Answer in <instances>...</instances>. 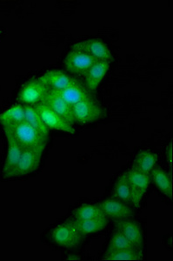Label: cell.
<instances>
[{"label": "cell", "instance_id": "8", "mask_svg": "<svg viewBox=\"0 0 173 261\" xmlns=\"http://www.w3.org/2000/svg\"><path fill=\"white\" fill-rule=\"evenodd\" d=\"M97 60L84 51L73 50L66 55L65 66L72 74L84 75Z\"/></svg>", "mask_w": 173, "mask_h": 261}, {"label": "cell", "instance_id": "25", "mask_svg": "<svg viewBox=\"0 0 173 261\" xmlns=\"http://www.w3.org/2000/svg\"><path fill=\"white\" fill-rule=\"evenodd\" d=\"M131 248H136V247L125 237V235H123L120 231H116L110 239L105 254L120 251V250L131 249Z\"/></svg>", "mask_w": 173, "mask_h": 261}, {"label": "cell", "instance_id": "5", "mask_svg": "<svg viewBox=\"0 0 173 261\" xmlns=\"http://www.w3.org/2000/svg\"><path fill=\"white\" fill-rule=\"evenodd\" d=\"M48 90L39 77H34L23 85L18 92V101L24 106H36L41 102Z\"/></svg>", "mask_w": 173, "mask_h": 261}, {"label": "cell", "instance_id": "17", "mask_svg": "<svg viewBox=\"0 0 173 261\" xmlns=\"http://www.w3.org/2000/svg\"><path fill=\"white\" fill-rule=\"evenodd\" d=\"M151 180L153 181L156 187L164 195L166 196L168 199H172V184H171V178L168 175L165 171L155 167L150 172Z\"/></svg>", "mask_w": 173, "mask_h": 261}, {"label": "cell", "instance_id": "26", "mask_svg": "<svg viewBox=\"0 0 173 261\" xmlns=\"http://www.w3.org/2000/svg\"><path fill=\"white\" fill-rule=\"evenodd\" d=\"M166 158L169 165H172V142H170L166 147Z\"/></svg>", "mask_w": 173, "mask_h": 261}, {"label": "cell", "instance_id": "18", "mask_svg": "<svg viewBox=\"0 0 173 261\" xmlns=\"http://www.w3.org/2000/svg\"><path fill=\"white\" fill-rule=\"evenodd\" d=\"M25 111V122L41 134L44 138L49 140L50 129L46 126L34 106H24Z\"/></svg>", "mask_w": 173, "mask_h": 261}, {"label": "cell", "instance_id": "20", "mask_svg": "<svg viewBox=\"0 0 173 261\" xmlns=\"http://www.w3.org/2000/svg\"><path fill=\"white\" fill-rule=\"evenodd\" d=\"M24 121H25L24 105H16L0 114V123L3 126L17 125Z\"/></svg>", "mask_w": 173, "mask_h": 261}, {"label": "cell", "instance_id": "6", "mask_svg": "<svg viewBox=\"0 0 173 261\" xmlns=\"http://www.w3.org/2000/svg\"><path fill=\"white\" fill-rule=\"evenodd\" d=\"M44 151L45 150H43V149L23 150L18 165L12 171L10 178L21 177V176L28 175L33 172H36L40 166Z\"/></svg>", "mask_w": 173, "mask_h": 261}, {"label": "cell", "instance_id": "10", "mask_svg": "<svg viewBox=\"0 0 173 261\" xmlns=\"http://www.w3.org/2000/svg\"><path fill=\"white\" fill-rule=\"evenodd\" d=\"M34 107L49 129H54V130L64 132L67 134H75L73 125L69 124L68 122H66L63 118L57 115V113H54L53 111L50 109L47 106L42 103H39Z\"/></svg>", "mask_w": 173, "mask_h": 261}, {"label": "cell", "instance_id": "21", "mask_svg": "<svg viewBox=\"0 0 173 261\" xmlns=\"http://www.w3.org/2000/svg\"><path fill=\"white\" fill-rule=\"evenodd\" d=\"M74 222L81 234L84 236L105 230L108 225V218L96 220H75Z\"/></svg>", "mask_w": 173, "mask_h": 261}, {"label": "cell", "instance_id": "24", "mask_svg": "<svg viewBox=\"0 0 173 261\" xmlns=\"http://www.w3.org/2000/svg\"><path fill=\"white\" fill-rule=\"evenodd\" d=\"M113 198L120 199L128 205H131V195L128 180L126 173H124L118 178L114 185Z\"/></svg>", "mask_w": 173, "mask_h": 261}, {"label": "cell", "instance_id": "23", "mask_svg": "<svg viewBox=\"0 0 173 261\" xmlns=\"http://www.w3.org/2000/svg\"><path fill=\"white\" fill-rule=\"evenodd\" d=\"M105 260L120 261V260H143V252L142 249L131 248V249L120 250L117 252H110L105 254Z\"/></svg>", "mask_w": 173, "mask_h": 261}, {"label": "cell", "instance_id": "12", "mask_svg": "<svg viewBox=\"0 0 173 261\" xmlns=\"http://www.w3.org/2000/svg\"><path fill=\"white\" fill-rule=\"evenodd\" d=\"M98 205L105 213L108 219L110 218L115 220H124L133 217L134 214L130 205L115 198L105 199Z\"/></svg>", "mask_w": 173, "mask_h": 261}, {"label": "cell", "instance_id": "9", "mask_svg": "<svg viewBox=\"0 0 173 261\" xmlns=\"http://www.w3.org/2000/svg\"><path fill=\"white\" fill-rule=\"evenodd\" d=\"M40 103L47 106L50 109L57 113L61 118H63L69 124L73 125L75 124L74 118L72 114V107H70L62 97L55 90L49 89L45 93Z\"/></svg>", "mask_w": 173, "mask_h": 261}, {"label": "cell", "instance_id": "7", "mask_svg": "<svg viewBox=\"0 0 173 261\" xmlns=\"http://www.w3.org/2000/svg\"><path fill=\"white\" fill-rule=\"evenodd\" d=\"M73 50H82L94 58L97 61L110 63L113 56L107 45L101 39H90L78 42L72 46Z\"/></svg>", "mask_w": 173, "mask_h": 261}, {"label": "cell", "instance_id": "15", "mask_svg": "<svg viewBox=\"0 0 173 261\" xmlns=\"http://www.w3.org/2000/svg\"><path fill=\"white\" fill-rule=\"evenodd\" d=\"M39 79L49 89L56 90V91L65 89L77 81V79L66 74V72L60 70H51V71H46L42 76H40Z\"/></svg>", "mask_w": 173, "mask_h": 261}, {"label": "cell", "instance_id": "13", "mask_svg": "<svg viewBox=\"0 0 173 261\" xmlns=\"http://www.w3.org/2000/svg\"><path fill=\"white\" fill-rule=\"evenodd\" d=\"M57 92L64 100L72 107L82 100L93 97V93L87 89L85 85L78 80L68 87Z\"/></svg>", "mask_w": 173, "mask_h": 261}, {"label": "cell", "instance_id": "2", "mask_svg": "<svg viewBox=\"0 0 173 261\" xmlns=\"http://www.w3.org/2000/svg\"><path fill=\"white\" fill-rule=\"evenodd\" d=\"M75 123L87 125L103 119L105 111L94 97L86 98L72 107Z\"/></svg>", "mask_w": 173, "mask_h": 261}, {"label": "cell", "instance_id": "16", "mask_svg": "<svg viewBox=\"0 0 173 261\" xmlns=\"http://www.w3.org/2000/svg\"><path fill=\"white\" fill-rule=\"evenodd\" d=\"M110 63L104 61H97L84 74L85 77V86L90 92H95L99 88L100 84L107 74Z\"/></svg>", "mask_w": 173, "mask_h": 261}, {"label": "cell", "instance_id": "3", "mask_svg": "<svg viewBox=\"0 0 173 261\" xmlns=\"http://www.w3.org/2000/svg\"><path fill=\"white\" fill-rule=\"evenodd\" d=\"M54 243L66 249L77 248L83 240V235L78 231L74 221H66L56 226L51 232Z\"/></svg>", "mask_w": 173, "mask_h": 261}, {"label": "cell", "instance_id": "4", "mask_svg": "<svg viewBox=\"0 0 173 261\" xmlns=\"http://www.w3.org/2000/svg\"><path fill=\"white\" fill-rule=\"evenodd\" d=\"M125 173L131 190V205L134 207L139 208L141 201L143 196L146 195L152 181L150 174L135 169L133 167H131V169Z\"/></svg>", "mask_w": 173, "mask_h": 261}, {"label": "cell", "instance_id": "14", "mask_svg": "<svg viewBox=\"0 0 173 261\" xmlns=\"http://www.w3.org/2000/svg\"><path fill=\"white\" fill-rule=\"evenodd\" d=\"M6 140L8 143V150L6 154V161L4 163L2 174L4 178H10L12 171L18 165L19 159L21 157L23 149L20 147L18 143L16 142L14 138L7 132H5Z\"/></svg>", "mask_w": 173, "mask_h": 261}, {"label": "cell", "instance_id": "11", "mask_svg": "<svg viewBox=\"0 0 173 261\" xmlns=\"http://www.w3.org/2000/svg\"><path fill=\"white\" fill-rule=\"evenodd\" d=\"M117 231H120L137 249H143V236L141 226L135 220L124 219L115 223Z\"/></svg>", "mask_w": 173, "mask_h": 261}, {"label": "cell", "instance_id": "1", "mask_svg": "<svg viewBox=\"0 0 173 261\" xmlns=\"http://www.w3.org/2000/svg\"><path fill=\"white\" fill-rule=\"evenodd\" d=\"M4 132L12 135L16 142L23 150L25 149H43L45 150L48 140L38 133L27 122L24 121L13 125L3 126Z\"/></svg>", "mask_w": 173, "mask_h": 261}, {"label": "cell", "instance_id": "22", "mask_svg": "<svg viewBox=\"0 0 173 261\" xmlns=\"http://www.w3.org/2000/svg\"><path fill=\"white\" fill-rule=\"evenodd\" d=\"M73 216L75 220H96V219L107 218L98 204L97 205L86 204V205H80L79 207L75 209L73 212Z\"/></svg>", "mask_w": 173, "mask_h": 261}, {"label": "cell", "instance_id": "19", "mask_svg": "<svg viewBox=\"0 0 173 261\" xmlns=\"http://www.w3.org/2000/svg\"><path fill=\"white\" fill-rule=\"evenodd\" d=\"M158 162V155L150 151H141L135 157L133 168L141 172L149 173L155 168Z\"/></svg>", "mask_w": 173, "mask_h": 261}]
</instances>
